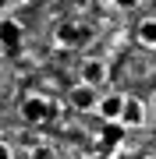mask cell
<instances>
[{
  "instance_id": "cell-3",
  "label": "cell",
  "mask_w": 156,
  "mask_h": 159,
  "mask_svg": "<svg viewBox=\"0 0 156 159\" xmlns=\"http://www.w3.org/2000/svg\"><path fill=\"white\" fill-rule=\"evenodd\" d=\"M124 102H128V96H117V92H110V96H103L99 99V117L106 120V124H117L121 120V113H124Z\"/></svg>"
},
{
  "instance_id": "cell-4",
  "label": "cell",
  "mask_w": 156,
  "mask_h": 159,
  "mask_svg": "<svg viewBox=\"0 0 156 159\" xmlns=\"http://www.w3.org/2000/svg\"><path fill=\"white\" fill-rule=\"evenodd\" d=\"M106 78H110V67H106L103 60H85V64H82V85L99 89Z\"/></svg>"
},
{
  "instance_id": "cell-2",
  "label": "cell",
  "mask_w": 156,
  "mask_h": 159,
  "mask_svg": "<svg viewBox=\"0 0 156 159\" xmlns=\"http://www.w3.org/2000/svg\"><path fill=\"white\" fill-rule=\"evenodd\" d=\"M25 39V29L14 21V18H0V46H4L7 53H14L18 46Z\"/></svg>"
},
{
  "instance_id": "cell-11",
  "label": "cell",
  "mask_w": 156,
  "mask_h": 159,
  "mask_svg": "<svg viewBox=\"0 0 156 159\" xmlns=\"http://www.w3.org/2000/svg\"><path fill=\"white\" fill-rule=\"evenodd\" d=\"M0 159H14V152H11V145H7V142H0Z\"/></svg>"
},
{
  "instance_id": "cell-1",
  "label": "cell",
  "mask_w": 156,
  "mask_h": 159,
  "mask_svg": "<svg viewBox=\"0 0 156 159\" xmlns=\"http://www.w3.org/2000/svg\"><path fill=\"white\" fill-rule=\"evenodd\" d=\"M57 113V106H53L50 99H43V96H25L21 99V117L29 120V124H43L46 117Z\"/></svg>"
},
{
  "instance_id": "cell-12",
  "label": "cell",
  "mask_w": 156,
  "mask_h": 159,
  "mask_svg": "<svg viewBox=\"0 0 156 159\" xmlns=\"http://www.w3.org/2000/svg\"><path fill=\"white\" fill-rule=\"evenodd\" d=\"M114 4H117V7H124V11H128V7H135V4H139V0H114Z\"/></svg>"
},
{
  "instance_id": "cell-10",
  "label": "cell",
  "mask_w": 156,
  "mask_h": 159,
  "mask_svg": "<svg viewBox=\"0 0 156 159\" xmlns=\"http://www.w3.org/2000/svg\"><path fill=\"white\" fill-rule=\"evenodd\" d=\"M32 159H57V156H53V148L39 145V148H32Z\"/></svg>"
},
{
  "instance_id": "cell-7",
  "label": "cell",
  "mask_w": 156,
  "mask_h": 159,
  "mask_svg": "<svg viewBox=\"0 0 156 159\" xmlns=\"http://www.w3.org/2000/svg\"><path fill=\"white\" fill-rule=\"evenodd\" d=\"M82 39H85V32L78 25H60L57 29V46H78Z\"/></svg>"
},
{
  "instance_id": "cell-8",
  "label": "cell",
  "mask_w": 156,
  "mask_h": 159,
  "mask_svg": "<svg viewBox=\"0 0 156 159\" xmlns=\"http://www.w3.org/2000/svg\"><path fill=\"white\" fill-rule=\"evenodd\" d=\"M121 142H124V124H121V120H117V124H106L99 145H103V148H114V145H121Z\"/></svg>"
},
{
  "instance_id": "cell-9",
  "label": "cell",
  "mask_w": 156,
  "mask_h": 159,
  "mask_svg": "<svg viewBox=\"0 0 156 159\" xmlns=\"http://www.w3.org/2000/svg\"><path fill=\"white\" fill-rule=\"evenodd\" d=\"M139 39L145 46H156V21H142L139 25Z\"/></svg>"
},
{
  "instance_id": "cell-5",
  "label": "cell",
  "mask_w": 156,
  "mask_h": 159,
  "mask_svg": "<svg viewBox=\"0 0 156 159\" xmlns=\"http://www.w3.org/2000/svg\"><path fill=\"white\" fill-rule=\"evenodd\" d=\"M71 106L75 110H82V113H89V110H96L99 106V99H96V89H89V85H78L71 89Z\"/></svg>"
},
{
  "instance_id": "cell-6",
  "label": "cell",
  "mask_w": 156,
  "mask_h": 159,
  "mask_svg": "<svg viewBox=\"0 0 156 159\" xmlns=\"http://www.w3.org/2000/svg\"><path fill=\"white\" fill-rule=\"evenodd\" d=\"M142 120H145L142 102H139V99H128V102H124V113H121V124H124V127H139Z\"/></svg>"
}]
</instances>
